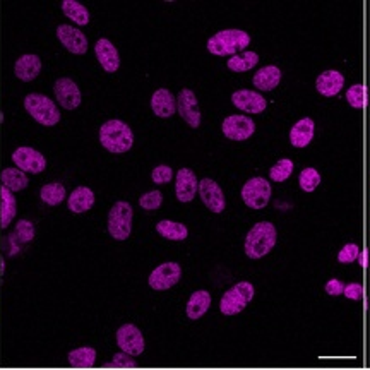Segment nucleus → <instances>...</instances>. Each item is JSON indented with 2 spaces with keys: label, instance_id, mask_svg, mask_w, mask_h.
<instances>
[{
  "label": "nucleus",
  "instance_id": "obj_15",
  "mask_svg": "<svg viewBox=\"0 0 370 370\" xmlns=\"http://www.w3.org/2000/svg\"><path fill=\"white\" fill-rule=\"evenodd\" d=\"M232 103L237 106L238 110L245 113H252V115H258L266 110L267 101L261 93L252 90H238L232 94Z\"/></svg>",
  "mask_w": 370,
  "mask_h": 370
},
{
  "label": "nucleus",
  "instance_id": "obj_42",
  "mask_svg": "<svg viewBox=\"0 0 370 370\" xmlns=\"http://www.w3.org/2000/svg\"><path fill=\"white\" fill-rule=\"evenodd\" d=\"M324 290H326V293H328V295H331V296L343 295V292H344V283H343V281L336 280V278H333V280H329L328 283H326Z\"/></svg>",
  "mask_w": 370,
  "mask_h": 370
},
{
  "label": "nucleus",
  "instance_id": "obj_12",
  "mask_svg": "<svg viewBox=\"0 0 370 370\" xmlns=\"http://www.w3.org/2000/svg\"><path fill=\"white\" fill-rule=\"evenodd\" d=\"M177 112L192 129L201 126V110L192 90H180L177 96Z\"/></svg>",
  "mask_w": 370,
  "mask_h": 370
},
{
  "label": "nucleus",
  "instance_id": "obj_13",
  "mask_svg": "<svg viewBox=\"0 0 370 370\" xmlns=\"http://www.w3.org/2000/svg\"><path fill=\"white\" fill-rule=\"evenodd\" d=\"M197 192H199L204 206H206L211 212L219 215V212L225 211L226 206L225 194H223L221 187L216 184L215 180H211V178H203V180L199 182V189H197Z\"/></svg>",
  "mask_w": 370,
  "mask_h": 370
},
{
  "label": "nucleus",
  "instance_id": "obj_23",
  "mask_svg": "<svg viewBox=\"0 0 370 370\" xmlns=\"http://www.w3.org/2000/svg\"><path fill=\"white\" fill-rule=\"evenodd\" d=\"M93 204H94V192L90 189V187L84 185L76 187L67 199L69 210L76 212V215L90 211L91 208H93Z\"/></svg>",
  "mask_w": 370,
  "mask_h": 370
},
{
  "label": "nucleus",
  "instance_id": "obj_18",
  "mask_svg": "<svg viewBox=\"0 0 370 370\" xmlns=\"http://www.w3.org/2000/svg\"><path fill=\"white\" fill-rule=\"evenodd\" d=\"M94 53H96L98 62L101 64V67L105 69L106 72H117L120 67V55L119 50L115 49L110 40L101 38L98 40L96 45H94Z\"/></svg>",
  "mask_w": 370,
  "mask_h": 370
},
{
  "label": "nucleus",
  "instance_id": "obj_27",
  "mask_svg": "<svg viewBox=\"0 0 370 370\" xmlns=\"http://www.w3.org/2000/svg\"><path fill=\"white\" fill-rule=\"evenodd\" d=\"M67 360L76 369H91L96 362V350L91 346L76 348V350L69 351Z\"/></svg>",
  "mask_w": 370,
  "mask_h": 370
},
{
  "label": "nucleus",
  "instance_id": "obj_31",
  "mask_svg": "<svg viewBox=\"0 0 370 370\" xmlns=\"http://www.w3.org/2000/svg\"><path fill=\"white\" fill-rule=\"evenodd\" d=\"M62 10H64V14L69 19L74 21L79 26H86L90 23V12H87V9L83 3L76 2V0H64L62 2Z\"/></svg>",
  "mask_w": 370,
  "mask_h": 370
},
{
  "label": "nucleus",
  "instance_id": "obj_11",
  "mask_svg": "<svg viewBox=\"0 0 370 370\" xmlns=\"http://www.w3.org/2000/svg\"><path fill=\"white\" fill-rule=\"evenodd\" d=\"M12 161L16 163V167L23 171H29V174H42L47 168V160L36 149L29 148V146H21L16 151L12 153Z\"/></svg>",
  "mask_w": 370,
  "mask_h": 370
},
{
  "label": "nucleus",
  "instance_id": "obj_28",
  "mask_svg": "<svg viewBox=\"0 0 370 370\" xmlns=\"http://www.w3.org/2000/svg\"><path fill=\"white\" fill-rule=\"evenodd\" d=\"M259 64V55L255 52H251V50H245V52H240L233 57L228 58L226 65L232 72H247L251 69H254L255 65Z\"/></svg>",
  "mask_w": 370,
  "mask_h": 370
},
{
  "label": "nucleus",
  "instance_id": "obj_17",
  "mask_svg": "<svg viewBox=\"0 0 370 370\" xmlns=\"http://www.w3.org/2000/svg\"><path fill=\"white\" fill-rule=\"evenodd\" d=\"M57 36L62 45H64V49H67L71 53L83 55L87 52V38L78 28L69 26V24H60L57 28Z\"/></svg>",
  "mask_w": 370,
  "mask_h": 370
},
{
  "label": "nucleus",
  "instance_id": "obj_35",
  "mask_svg": "<svg viewBox=\"0 0 370 370\" xmlns=\"http://www.w3.org/2000/svg\"><path fill=\"white\" fill-rule=\"evenodd\" d=\"M346 100L353 108H365L367 106V87L364 84H353L346 91Z\"/></svg>",
  "mask_w": 370,
  "mask_h": 370
},
{
  "label": "nucleus",
  "instance_id": "obj_36",
  "mask_svg": "<svg viewBox=\"0 0 370 370\" xmlns=\"http://www.w3.org/2000/svg\"><path fill=\"white\" fill-rule=\"evenodd\" d=\"M161 204H163V196H161L160 190L146 192L144 196H141V199H139V206L146 211H156Z\"/></svg>",
  "mask_w": 370,
  "mask_h": 370
},
{
  "label": "nucleus",
  "instance_id": "obj_43",
  "mask_svg": "<svg viewBox=\"0 0 370 370\" xmlns=\"http://www.w3.org/2000/svg\"><path fill=\"white\" fill-rule=\"evenodd\" d=\"M358 259H360V264L362 267H367V259H369V254L367 252H360V255H358Z\"/></svg>",
  "mask_w": 370,
  "mask_h": 370
},
{
  "label": "nucleus",
  "instance_id": "obj_1",
  "mask_svg": "<svg viewBox=\"0 0 370 370\" xmlns=\"http://www.w3.org/2000/svg\"><path fill=\"white\" fill-rule=\"evenodd\" d=\"M278 240L276 226L269 221H259L249 230L244 251L249 259H262L274 249Z\"/></svg>",
  "mask_w": 370,
  "mask_h": 370
},
{
  "label": "nucleus",
  "instance_id": "obj_16",
  "mask_svg": "<svg viewBox=\"0 0 370 370\" xmlns=\"http://www.w3.org/2000/svg\"><path fill=\"white\" fill-rule=\"evenodd\" d=\"M199 182L190 168H180L175 177V196L180 203H190L196 197Z\"/></svg>",
  "mask_w": 370,
  "mask_h": 370
},
{
  "label": "nucleus",
  "instance_id": "obj_41",
  "mask_svg": "<svg viewBox=\"0 0 370 370\" xmlns=\"http://www.w3.org/2000/svg\"><path fill=\"white\" fill-rule=\"evenodd\" d=\"M344 296L350 300H362L364 298V287L360 283L344 285Z\"/></svg>",
  "mask_w": 370,
  "mask_h": 370
},
{
  "label": "nucleus",
  "instance_id": "obj_24",
  "mask_svg": "<svg viewBox=\"0 0 370 370\" xmlns=\"http://www.w3.org/2000/svg\"><path fill=\"white\" fill-rule=\"evenodd\" d=\"M254 86L258 87L259 91H273L280 86L281 83V71L276 65H266V67L259 69L254 74V79H252Z\"/></svg>",
  "mask_w": 370,
  "mask_h": 370
},
{
  "label": "nucleus",
  "instance_id": "obj_19",
  "mask_svg": "<svg viewBox=\"0 0 370 370\" xmlns=\"http://www.w3.org/2000/svg\"><path fill=\"white\" fill-rule=\"evenodd\" d=\"M151 108L156 117L160 119H170L177 112V98L171 94V91L160 87L151 96Z\"/></svg>",
  "mask_w": 370,
  "mask_h": 370
},
{
  "label": "nucleus",
  "instance_id": "obj_37",
  "mask_svg": "<svg viewBox=\"0 0 370 370\" xmlns=\"http://www.w3.org/2000/svg\"><path fill=\"white\" fill-rule=\"evenodd\" d=\"M16 237L19 238V242H23V244L31 242L33 238H35V225H33L31 221H28V219H21L16 226Z\"/></svg>",
  "mask_w": 370,
  "mask_h": 370
},
{
  "label": "nucleus",
  "instance_id": "obj_32",
  "mask_svg": "<svg viewBox=\"0 0 370 370\" xmlns=\"http://www.w3.org/2000/svg\"><path fill=\"white\" fill-rule=\"evenodd\" d=\"M40 197L49 206H57L65 199V187L62 184H47L40 190Z\"/></svg>",
  "mask_w": 370,
  "mask_h": 370
},
{
  "label": "nucleus",
  "instance_id": "obj_33",
  "mask_svg": "<svg viewBox=\"0 0 370 370\" xmlns=\"http://www.w3.org/2000/svg\"><path fill=\"white\" fill-rule=\"evenodd\" d=\"M293 168H295V165H293L290 158H281L274 167H271L269 178L273 182H276V184H281V182L288 180L292 177Z\"/></svg>",
  "mask_w": 370,
  "mask_h": 370
},
{
  "label": "nucleus",
  "instance_id": "obj_25",
  "mask_svg": "<svg viewBox=\"0 0 370 370\" xmlns=\"http://www.w3.org/2000/svg\"><path fill=\"white\" fill-rule=\"evenodd\" d=\"M211 307V295L210 292L206 290H199L194 292L190 295L189 302H187V317L192 319V321H197L204 316V314L210 310Z\"/></svg>",
  "mask_w": 370,
  "mask_h": 370
},
{
  "label": "nucleus",
  "instance_id": "obj_40",
  "mask_svg": "<svg viewBox=\"0 0 370 370\" xmlns=\"http://www.w3.org/2000/svg\"><path fill=\"white\" fill-rule=\"evenodd\" d=\"M108 367H112V369H135L137 367V364L134 362L133 355L122 351V353H117L115 357H113L112 364H110Z\"/></svg>",
  "mask_w": 370,
  "mask_h": 370
},
{
  "label": "nucleus",
  "instance_id": "obj_14",
  "mask_svg": "<svg viewBox=\"0 0 370 370\" xmlns=\"http://www.w3.org/2000/svg\"><path fill=\"white\" fill-rule=\"evenodd\" d=\"M53 93L57 101L65 110H76L81 105V91L79 86L69 78H60L55 81Z\"/></svg>",
  "mask_w": 370,
  "mask_h": 370
},
{
  "label": "nucleus",
  "instance_id": "obj_34",
  "mask_svg": "<svg viewBox=\"0 0 370 370\" xmlns=\"http://www.w3.org/2000/svg\"><path fill=\"white\" fill-rule=\"evenodd\" d=\"M298 185L303 192H314L321 185V174L316 168H303L298 175Z\"/></svg>",
  "mask_w": 370,
  "mask_h": 370
},
{
  "label": "nucleus",
  "instance_id": "obj_6",
  "mask_svg": "<svg viewBox=\"0 0 370 370\" xmlns=\"http://www.w3.org/2000/svg\"><path fill=\"white\" fill-rule=\"evenodd\" d=\"M133 206L127 201L113 204L108 212V233L115 240H127L133 232Z\"/></svg>",
  "mask_w": 370,
  "mask_h": 370
},
{
  "label": "nucleus",
  "instance_id": "obj_30",
  "mask_svg": "<svg viewBox=\"0 0 370 370\" xmlns=\"http://www.w3.org/2000/svg\"><path fill=\"white\" fill-rule=\"evenodd\" d=\"M0 178H2V185H6L12 192L24 190L29 184L26 174L23 170H19V168H6V170H2Z\"/></svg>",
  "mask_w": 370,
  "mask_h": 370
},
{
  "label": "nucleus",
  "instance_id": "obj_3",
  "mask_svg": "<svg viewBox=\"0 0 370 370\" xmlns=\"http://www.w3.org/2000/svg\"><path fill=\"white\" fill-rule=\"evenodd\" d=\"M100 142L101 146L110 153H127L134 144V133L131 127L122 120H108L100 129Z\"/></svg>",
  "mask_w": 370,
  "mask_h": 370
},
{
  "label": "nucleus",
  "instance_id": "obj_22",
  "mask_svg": "<svg viewBox=\"0 0 370 370\" xmlns=\"http://www.w3.org/2000/svg\"><path fill=\"white\" fill-rule=\"evenodd\" d=\"M40 71H42V60H40L38 55H23V57L17 58L16 65H14V74L17 79L29 83V81L38 78Z\"/></svg>",
  "mask_w": 370,
  "mask_h": 370
},
{
  "label": "nucleus",
  "instance_id": "obj_10",
  "mask_svg": "<svg viewBox=\"0 0 370 370\" xmlns=\"http://www.w3.org/2000/svg\"><path fill=\"white\" fill-rule=\"evenodd\" d=\"M117 344L122 351L137 357L144 351V336L139 331V328H135L134 324H124L120 326L117 331Z\"/></svg>",
  "mask_w": 370,
  "mask_h": 370
},
{
  "label": "nucleus",
  "instance_id": "obj_26",
  "mask_svg": "<svg viewBox=\"0 0 370 370\" xmlns=\"http://www.w3.org/2000/svg\"><path fill=\"white\" fill-rule=\"evenodd\" d=\"M16 197L6 185L0 187V226L7 228L16 216Z\"/></svg>",
  "mask_w": 370,
  "mask_h": 370
},
{
  "label": "nucleus",
  "instance_id": "obj_38",
  "mask_svg": "<svg viewBox=\"0 0 370 370\" xmlns=\"http://www.w3.org/2000/svg\"><path fill=\"white\" fill-rule=\"evenodd\" d=\"M358 255H360V249H358V245L346 244L342 251H339L338 262H342V264H351V262L357 261Z\"/></svg>",
  "mask_w": 370,
  "mask_h": 370
},
{
  "label": "nucleus",
  "instance_id": "obj_9",
  "mask_svg": "<svg viewBox=\"0 0 370 370\" xmlns=\"http://www.w3.org/2000/svg\"><path fill=\"white\" fill-rule=\"evenodd\" d=\"M221 131L232 141H247L255 133V122L247 115H230L223 120Z\"/></svg>",
  "mask_w": 370,
  "mask_h": 370
},
{
  "label": "nucleus",
  "instance_id": "obj_20",
  "mask_svg": "<svg viewBox=\"0 0 370 370\" xmlns=\"http://www.w3.org/2000/svg\"><path fill=\"white\" fill-rule=\"evenodd\" d=\"M344 86V76L339 71H324L316 81V90L322 96L331 98L342 93Z\"/></svg>",
  "mask_w": 370,
  "mask_h": 370
},
{
  "label": "nucleus",
  "instance_id": "obj_39",
  "mask_svg": "<svg viewBox=\"0 0 370 370\" xmlns=\"http://www.w3.org/2000/svg\"><path fill=\"white\" fill-rule=\"evenodd\" d=\"M151 178L155 184H168V182L174 178V170H171L170 167H167V165H160V167H156L155 170L151 171Z\"/></svg>",
  "mask_w": 370,
  "mask_h": 370
},
{
  "label": "nucleus",
  "instance_id": "obj_8",
  "mask_svg": "<svg viewBox=\"0 0 370 370\" xmlns=\"http://www.w3.org/2000/svg\"><path fill=\"white\" fill-rule=\"evenodd\" d=\"M182 278V267L177 262H165L158 267L153 269V273L149 274V287L156 292L170 290L171 287L180 281Z\"/></svg>",
  "mask_w": 370,
  "mask_h": 370
},
{
  "label": "nucleus",
  "instance_id": "obj_2",
  "mask_svg": "<svg viewBox=\"0 0 370 370\" xmlns=\"http://www.w3.org/2000/svg\"><path fill=\"white\" fill-rule=\"evenodd\" d=\"M251 45V36L242 29H223L208 40V52L216 57H233L245 52Z\"/></svg>",
  "mask_w": 370,
  "mask_h": 370
},
{
  "label": "nucleus",
  "instance_id": "obj_4",
  "mask_svg": "<svg viewBox=\"0 0 370 370\" xmlns=\"http://www.w3.org/2000/svg\"><path fill=\"white\" fill-rule=\"evenodd\" d=\"M24 108L36 122L45 127H52L60 120V112H58L57 105L45 94L29 93L24 98Z\"/></svg>",
  "mask_w": 370,
  "mask_h": 370
},
{
  "label": "nucleus",
  "instance_id": "obj_21",
  "mask_svg": "<svg viewBox=\"0 0 370 370\" xmlns=\"http://www.w3.org/2000/svg\"><path fill=\"white\" fill-rule=\"evenodd\" d=\"M316 134V122L310 117H303L290 131V142L295 148H307Z\"/></svg>",
  "mask_w": 370,
  "mask_h": 370
},
{
  "label": "nucleus",
  "instance_id": "obj_7",
  "mask_svg": "<svg viewBox=\"0 0 370 370\" xmlns=\"http://www.w3.org/2000/svg\"><path fill=\"white\" fill-rule=\"evenodd\" d=\"M271 194H273L271 184L262 177L251 178L242 187V199L252 210H264L269 204Z\"/></svg>",
  "mask_w": 370,
  "mask_h": 370
},
{
  "label": "nucleus",
  "instance_id": "obj_5",
  "mask_svg": "<svg viewBox=\"0 0 370 370\" xmlns=\"http://www.w3.org/2000/svg\"><path fill=\"white\" fill-rule=\"evenodd\" d=\"M254 285L249 281H240V283L233 285L225 295L221 296L219 302V310L223 316H237L240 314L245 307L249 305L252 298H254Z\"/></svg>",
  "mask_w": 370,
  "mask_h": 370
},
{
  "label": "nucleus",
  "instance_id": "obj_29",
  "mask_svg": "<svg viewBox=\"0 0 370 370\" xmlns=\"http://www.w3.org/2000/svg\"><path fill=\"white\" fill-rule=\"evenodd\" d=\"M156 232L160 233L161 237L167 238V240H174V242H182L189 237V230H187L185 225L177 221H170V219H163L156 225Z\"/></svg>",
  "mask_w": 370,
  "mask_h": 370
}]
</instances>
